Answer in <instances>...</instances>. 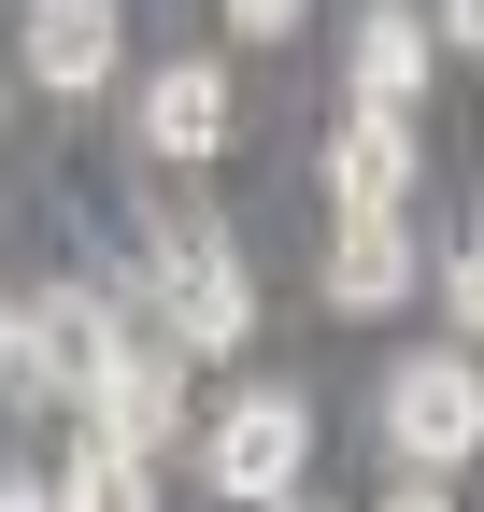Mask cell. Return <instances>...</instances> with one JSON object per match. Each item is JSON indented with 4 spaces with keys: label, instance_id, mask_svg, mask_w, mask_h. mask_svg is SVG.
I'll return each instance as SVG.
<instances>
[{
    "label": "cell",
    "instance_id": "cell-10",
    "mask_svg": "<svg viewBox=\"0 0 484 512\" xmlns=\"http://www.w3.org/2000/svg\"><path fill=\"white\" fill-rule=\"evenodd\" d=\"M442 313H456V342H484V228L442 256Z\"/></svg>",
    "mask_w": 484,
    "mask_h": 512
},
{
    "label": "cell",
    "instance_id": "cell-8",
    "mask_svg": "<svg viewBox=\"0 0 484 512\" xmlns=\"http://www.w3.org/2000/svg\"><path fill=\"white\" fill-rule=\"evenodd\" d=\"M413 285V214H342V242H328V313H399Z\"/></svg>",
    "mask_w": 484,
    "mask_h": 512
},
{
    "label": "cell",
    "instance_id": "cell-11",
    "mask_svg": "<svg viewBox=\"0 0 484 512\" xmlns=\"http://www.w3.org/2000/svg\"><path fill=\"white\" fill-rule=\"evenodd\" d=\"M299 15H314V0H228V29H242V43H285Z\"/></svg>",
    "mask_w": 484,
    "mask_h": 512
},
{
    "label": "cell",
    "instance_id": "cell-1",
    "mask_svg": "<svg viewBox=\"0 0 484 512\" xmlns=\"http://www.w3.org/2000/svg\"><path fill=\"white\" fill-rule=\"evenodd\" d=\"M371 427H385L399 498L428 512V498L484 456V342H428V356H399V370L371 384Z\"/></svg>",
    "mask_w": 484,
    "mask_h": 512
},
{
    "label": "cell",
    "instance_id": "cell-9",
    "mask_svg": "<svg viewBox=\"0 0 484 512\" xmlns=\"http://www.w3.org/2000/svg\"><path fill=\"white\" fill-rule=\"evenodd\" d=\"M114 328H129V313H114L100 285H43V299H29V356H43V399H72V384L114 356Z\"/></svg>",
    "mask_w": 484,
    "mask_h": 512
},
{
    "label": "cell",
    "instance_id": "cell-3",
    "mask_svg": "<svg viewBox=\"0 0 484 512\" xmlns=\"http://www.w3.org/2000/svg\"><path fill=\"white\" fill-rule=\"evenodd\" d=\"M299 470H314V399H285V384H242L200 427V484L214 498H285Z\"/></svg>",
    "mask_w": 484,
    "mask_h": 512
},
{
    "label": "cell",
    "instance_id": "cell-12",
    "mask_svg": "<svg viewBox=\"0 0 484 512\" xmlns=\"http://www.w3.org/2000/svg\"><path fill=\"white\" fill-rule=\"evenodd\" d=\"M428 29H442V43H470V57H484V0H442V15H428Z\"/></svg>",
    "mask_w": 484,
    "mask_h": 512
},
{
    "label": "cell",
    "instance_id": "cell-2",
    "mask_svg": "<svg viewBox=\"0 0 484 512\" xmlns=\"http://www.w3.org/2000/svg\"><path fill=\"white\" fill-rule=\"evenodd\" d=\"M143 285H157V328L186 356H242V342H257V285H242V242L214 214H171L157 256H143Z\"/></svg>",
    "mask_w": 484,
    "mask_h": 512
},
{
    "label": "cell",
    "instance_id": "cell-4",
    "mask_svg": "<svg viewBox=\"0 0 484 512\" xmlns=\"http://www.w3.org/2000/svg\"><path fill=\"white\" fill-rule=\"evenodd\" d=\"M29 86H57V100H100L114 86V57H129V29H114V0H29Z\"/></svg>",
    "mask_w": 484,
    "mask_h": 512
},
{
    "label": "cell",
    "instance_id": "cell-7",
    "mask_svg": "<svg viewBox=\"0 0 484 512\" xmlns=\"http://www.w3.org/2000/svg\"><path fill=\"white\" fill-rule=\"evenodd\" d=\"M342 72H356V100L413 114V100H428V72H442V29L413 15V0H371V15H356V43H342Z\"/></svg>",
    "mask_w": 484,
    "mask_h": 512
},
{
    "label": "cell",
    "instance_id": "cell-5",
    "mask_svg": "<svg viewBox=\"0 0 484 512\" xmlns=\"http://www.w3.org/2000/svg\"><path fill=\"white\" fill-rule=\"evenodd\" d=\"M328 200H342V214H413V114L356 100V114L328 128Z\"/></svg>",
    "mask_w": 484,
    "mask_h": 512
},
{
    "label": "cell",
    "instance_id": "cell-6",
    "mask_svg": "<svg viewBox=\"0 0 484 512\" xmlns=\"http://www.w3.org/2000/svg\"><path fill=\"white\" fill-rule=\"evenodd\" d=\"M143 143L171 171L228 157V72H214V57H157V72H143Z\"/></svg>",
    "mask_w": 484,
    "mask_h": 512
}]
</instances>
